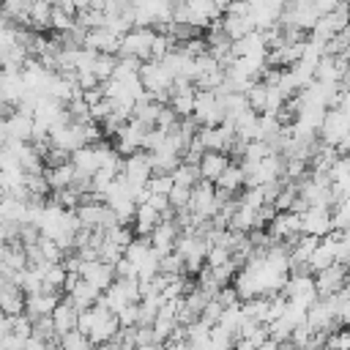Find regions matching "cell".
Masks as SVG:
<instances>
[{"mask_svg": "<svg viewBox=\"0 0 350 350\" xmlns=\"http://www.w3.org/2000/svg\"><path fill=\"white\" fill-rule=\"evenodd\" d=\"M170 208L172 211H186L189 208V202H191V186H180V183H175L172 189H170Z\"/></svg>", "mask_w": 350, "mask_h": 350, "instance_id": "obj_30", "label": "cell"}, {"mask_svg": "<svg viewBox=\"0 0 350 350\" xmlns=\"http://www.w3.org/2000/svg\"><path fill=\"white\" fill-rule=\"evenodd\" d=\"M109 208H112L118 224H129V227L134 224V216H137V202H134V197H120V200L109 202Z\"/></svg>", "mask_w": 350, "mask_h": 350, "instance_id": "obj_25", "label": "cell"}, {"mask_svg": "<svg viewBox=\"0 0 350 350\" xmlns=\"http://www.w3.org/2000/svg\"><path fill=\"white\" fill-rule=\"evenodd\" d=\"M243 96H246V104L257 112V115H262L265 112V98H268V85L262 82V79H257V82H252L246 90H243Z\"/></svg>", "mask_w": 350, "mask_h": 350, "instance_id": "obj_24", "label": "cell"}, {"mask_svg": "<svg viewBox=\"0 0 350 350\" xmlns=\"http://www.w3.org/2000/svg\"><path fill=\"white\" fill-rule=\"evenodd\" d=\"M216 189L219 191H224V194H230V197H238L243 189H246V175H243V170H241V164H230L219 178H216Z\"/></svg>", "mask_w": 350, "mask_h": 350, "instance_id": "obj_16", "label": "cell"}, {"mask_svg": "<svg viewBox=\"0 0 350 350\" xmlns=\"http://www.w3.org/2000/svg\"><path fill=\"white\" fill-rule=\"evenodd\" d=\"M8 331H11V320H8V314H3V312H0V336H3V334H8Z\"/></svg>", "mask_w": 350, "mask_h": 350, "instance_id": "obj_40", "label": "cell"}, {"mask_svg": "<svg viewBox=\"0 0 350 350\" xmlns=\"http://www.w3.org/2000/svg\"><path fill=\"white\" fill-rule=\"evenodd\" d=\"M320 8L317 0H287L282 16H279V27L282 30H298V33H309L317 19H320Z\"/></svg>", "mask_w": 350, "mask_h": 350, "instance_id": "obj_1", "label": "cell"}, {"mask_svg": "<svg viewBox=\"0 0 350 350\" xmlns=\"http://www.w3.org/2000/svg\"><path fill=\"white\" fill-rule=\"evenodd\" d=\"M5 126H8V139H22V142H30L33 137V115H25L19 109H14L8 118H5Z\"/></svg>", "mask_w": 350, "mask_h": 350, "instance_id": "obj_18", "label": "cell"}, {"mask_svg": "<svg viewBox=\"0 0 350 350\" xmlns=\"http://www.w3.org/2000/svg\"><path fill=\"white\" fill-rule=\"evenodd\" d=\"M172 180L180 183V186H194L200 180V167L197 164H189V161H180L172 170Z\"/></svg>", "mask_w": 350, "mask_h": 350, "instance_id": "obj_29", "label": "cell"}, {"mask_svg": "<svg viewBox=\"0 0 350 350\" xmlns=\"http://www.w3.org/2000/svg\"><path fill=\"white\" fill-rule=\"evenodd\" d=\"M323 350H350V325H342V328H334L325 339V347Z\"/></svg>", "mask_w": 350, "mask_h": 350, "instance_id": "obj_31", "label": "cell"}, {"mask_svg": "<svg viewBox=\"0 0 350 350\" xmlns=\"http://www.w3.org/2000/svg\"><path fill=\"white\" fill-rule=\"evenodd\" d=\"M159 30L156 27H131L120 38L118 57H137V60H150L153 57V41Z\"/></svg>", "mask_w": 350, "mask_h": 350, "instance_id": "obj_2", "label": "cell"}, {"mask_svg": "<svg viewBox=\"0 0 350 350\" xmlns=\"http://www.w3.org/2000/svg\"><path fill=\"white\" fill-rule=\"evenodd\" d=\"M30 3L33 0H0L5 19L11 25H22V27L30 22Z\"/></svg>", "mask_w": 350, "mask_h": 350, "instance_id": "obj_21", "label": "cell"}, {"mask_svg": "<svg viewBox=\"0 0 350 350\" xmlns=\"http://www.w3.org/2000/svg\"><path fill=\"white\" fill-rule=\"evenodd\" d=\"M161 221V213L156 211V208H150L148 202H139L137 205V216H134V235H148L150 238V232H153V227Z\"/></svg>", "mask_w": 350, "mask_h": 350, "instance_id": "obj_20", "label": "cell"}, {"mask_svg": "<svg viewBox=\"0 0 350 350\" xmlns=\"http://www.w3.org/2000/svg\"><path fill=\"white\" fill-rule=\"evenodd\" d=\"M265 230H268V235H271L276 243H293V241L304 232V227H301V213H295V211H279V213L271 219V224H268Z\"/></svg>", "mask_w": 350, "mask_h": 350, "instance_id": "obj_5", "label": "cell"}, {"mask_svg": "<svg viewBox=\"0 0 350 350\" xmlns=\"http://www.w3.org/2000/svg\"><path fill=\"white\" fill-rule=\"evenodd\" d=\"M172 216H175V211L164 213L161 221H159V224L153 227V232H150V243H153V249H156L159 254L172 252V249H175V241H178V235H180V224H178V219H172Z\"/></svg>", "mask_w": 350, "mask_h": 350, "instance_id": "obj_8", "label": "cell"}, {"mask_svg": "<svg viewBox=\"0 0 350 350\" xmlns=\"http://www.w3.org/2000/svg\"><path fill=\"white\" fill-rule=\"evenodd\" d=\"M41 156H44V164H46V167H63V164L71 161V153H68L66 148H57V145H49Z\"/></svg>", "mask_w": 350, "mask_h": 350, "instance_id": "obj_33", "label": "cell"}, {"mask_svg": "<svg viewBox=\"0 0 350 350\" xmlns=\"http://www.w3.org/2000/svg\"><path fill=\"white\" fill-rule=\"evenodd\" d=\"M66 295L71 298V304H74V306H77L79 312L101 301V290H98L96 284H90L88 279H82V276H79V279H77V282L71 284V290H68Z\"/></svg>", "mask_w": 350, "mask_h": 350, "instance_id": "obj_15", "label": "cell"}, {"mask_svg": "<svg viewBox=\"0 0 350 350\" xmlns=\"http://www.w3.org/2000/svg\"><path fill=\"white\" fill-rule=\"evenodd\" d=\"M52 325H55V331H57V336H63L66 331H71V328H77V323H79V309L71 304V298L68 295H63L60 298V304L52 309Z\"/></svg>", "mask_w": 350, "mask_h": 350, "instance_id": "obj_13", "label": "cell"}, {"mask_svg": "<svg viewBox=\"0 0 350 350\" xmlns=\"http://www.w3.org/2000/svg\"><path fill=\"white\" fill-rule=\"evenodd\" d=\"M317 134H320L323 145L336 148L342 139H347V137H350V118H347L342 109H336V107H334V109H328V112H325V118H323V123H320Z\"/></svg>", "mask_w": 350, "mask_h": 350, "instance_id": "obj_4", "label": "cell"}, {"mask_svg": "<svg viewBox=\"0 0 350 350\" xmlns=\"http://www.w3.org/2000/svg\"><path fill=\"white\" fill-rule=\"evenodd\" d=\"M44 172H46L49 189H52V191H60V189H68V186H71L77 170H74V164L68 161V164H63V167H46Z\"/></svg>", "mask_w": 350, "mask_h": 350, "instance_id": "obj_22", "label": "cell"}, {"mask_svg": "<svg viewBox=\"0 0 350 350\" xmlns=\"http://www.w3.org/2000/svg\"><path fill=\"white\" fill-rule=\"evenodd\" d=\"M3 282H5V276H3V273H0V287H3Z\"/></svg>", "mask_w": 350, "mask_h": 350, "instance_id": "obj_42", "label": "cell"}, {"mask_svg": "<svg viewBox=\"0 0 350 350\" xmlns=\"http://www.w3.org/2000/svg\"><path fill=\"white\" fill-rule=\"evenodd\" d=\"M52 11H55V0H33L30 3V27L44 33L52 27Z\"/></svg>", "mask_w": 350, "mask_h": 350, "instance_id": "obj_19", "label": "cell"}, {"mask_svg": "<svg viewBox=\"0 0 350 350\" xmlns=\"http://www.w3.org/2000/svg\"><path fill=\"white\" fill-rule=\"evenodd\" d=\"M115 66H118V55H104V52H98L96 60H93V74L98 77V82H104V79H109V77L115 74Z\"/></svg>", "mask_w": 350, "mask_h": 350, "instance_id": "obj_28", "label": "cell"}, {"mask_svg": "<svg viewBox=\"0 0 350 350\" xmlns=\"http://www.w3.org/2000/svg\"><path fill=\"white\" fill-rule=\"evenodd\" d=\"M57 345H60V350H90V347H93L90 336L82 334L79 328H71V331H66L63 336H57Z\"/></svg>", "mask_w": 350, "mask_h": 350, "instance_id": "obj_26", "label": "cell"}, {"mask_svg": "<svg viewBox=\"0 0 350 350\" xmlns=\"http://www.w3.org/2000/svg\"><path fill=\"white\" fill-rule=\"evenodd\" d=\"M123 252H126V249H123L120 243H115V241H109V238L104 235V241H101V246H98V260H104V262H112V265H115V262L123 257Z\"/></svg>", "mask_w": 350, "mask_h": 350, "instance_id": "obj_32", "label": "cell"}, {"mask_svg": "<svg viewBox=\"0 0 350 350\" xmlns=\"http://www.w3.org/2000/svg\"><path fill=\"white\" fill-rule=\"evenodd\" d=\"M347 276H350V268H347V265H342V262H331L328 268L317 271V273H314L317 295L323 298V295H334V293H339Z\"/></svg>", "mask_w": 350, "mask_h": 350, "instance_id": "obj_9", "label": "cell"}, {"mask_svg": "<svg viewBox=\"0 0 350 350\" xmlns=\"http://www.w3.org/2000/svg\"><path fill=\"white\" fill-rule=\"evenodd\" d=\"M120 38H123L120 33H115L107 25H101V27H90L85 33V46L88 49H96V52H104V55H118Z\"/></svg>", "mask_w": 350, "mask_h": 350, "instance_id": "obj_10", "label": "cell"}, {"mask_svg": "<svg viewBox=\"0 0 350 350\" xmlns=\"http://www.w3.org/2000/svg\"><path fill=\"white\" fill-rule=\"evenodd\" d=\"M145 134H148V126L131 118V120H126V123L120 126V131L112 137V148H115L120 156H129V153H134V150H142Z\"/></svg>", "mask_w": 350, "mask_h": 350, "instance_id": "obj_6", "label": "cell"}, {"mask_svg": "<svg viewBox=\"0 0 350 350\" xmlns=\"http://www.w3.org/2000/svg\"><path fill=\"white\" fill-rule=\"evenodd\" d=\"M172 186H175V180H172V175H167V172H153L150 180H148V191H150V194H170Z\"/></svg>", "mask_w": 350, "mask_h": 350, "instance_id": "obj_34", "label": "cell"}, {"mask_svg": "<svg viewBox=\"0 0 350 350\" xmlns=\"http://www.w3.org/2000/svg\"><path fill=\"white\" fill-rule=\"evenodd\" d=\"M342 3H350V0H317V8H320V14H328V11L339 8Z\"/></svg>", "mask_w": 350, "mask_h": 350, "instance_id": "obj_39", "label": "cell"}, {"mask_svg": "<svg viewBox=\"0 0 350 350\" xmlns=\"http://www.w3.org/2000/svg\"><path fill=\"white\" fill-rule=\"evenodd\" d=\"M118 320H120V328H134V325H139V301L126 304V306L118 312Z\"/></svg>", "mask_w": 350, "mask_h": 350, "instance_id": "obj_35", "label": "cell"}, {"mask_svg": "<svg viewBox=\"0 0 350 350\" xmlns=\"http://www.w3.org/2000/svg\"><path fill=\"white\" fill-rule=\"evenodd\" d=\"M194 120L200 126H221L227 120L224 101L216 90H197L194 98Z\"/></svg>", "mask_w": 350, "mask_h": 350, "instance_id": "obj_3", "label": "cell"}, {"mask_svg": "<svg viewBox=\"0 0 350 350\" xmlns=\"http://www.w3.org/2000/svg\"><path fill=\"white\" fill-rule=\"evenodd\" d=\"M230 164H232L230 153H224V150H205L202 159H200V164H197V167H200V178L216 183V178H219Z\"/></svg>", "mask_w": 350, "mask_h": 350, "instance_id": "obj_12", "label": "cell"}, {"mask_svg": "<svg viewBox=\"0 0 350 350\" xmlns=\"http://www.w3.org/2000/svg\"><path fill=\"white\" fill-rule=\"evenodd\" d=\"M301 227H304L306 235H314V238H323V235L334 232V208H328V205H309L301 213Z\"/></svg>", "mask_w": 350, "mask_h": 350, "instance_id": "obj_7", "label": "cell"}, {"mask_svg": "<svg viewBox=\"0 0 350 350\" xmlns=\"http://www.w3.org/2000/svg\"><path fill=\"white\" fill-rule=\"evenodd\" d=\"M221 27H224V33L232 41H238V38L249 36L252 30H257L254 27V19H252V11L249 14H221Z\"/></svg>", "mask_w": 350, "mask_h": 350, "instance_id": "obj_17", "label": "cell"}, {"mask_svg": "<svg viewBox=\"0 0 350 350\" xmlns=\"http://www.w3.org/2000/svg\"><path fill=\"white\" fill-rule=\"evenodd\" d=\"M0 345H3V350H22V347H25V336L8 331V334L0 336Z\"/></svg>", "mask_w": 350, "mask_h": 350, "instance_id": "obj_38", "label": "cell"}, {"mask_svg": "<svg viewBox=\"0 0 350 350\" xmlns=\"http://www.w3.org/2000/svg\"><path fill=\"white\" fill-rule=\"evenodd\" d=\"M71 164H74V170H79V172H85V175H93V172L98 170L96 148H93V145H85V148L74 150V153H71Z\"/></svg>", "mask_w": 350, "mask_h": 350, "instance_id": "obj_23", "label": "cell"}, {"mask_svg": "<svg viewBox=\"0 0 350 350\" xmlns=\"http://www.w3.org/2000/svg\"><path fill=\"white\" fill-rule=\"evenodd\" d=\"M82 279H88L90 284H96L101 293L115 282V265L112 262H104V260H85L82 262V271H79Z\"/></svg>", "mask_w": 350, "mask_h": 350, "instance_id": "obj_11", "label": "cell"}, {"mask_svg": "<svg viewBox=\"0 0 350 350\" xmlns=\"http://www.w3.org/2000/svg\"><path fill=\"white\" fill-rule=\"evenodd\" d=\"M232 347H235V334L227 325L216 323L211 328V350H232Z\"/></svg>", "mask_w": 350, "mask_h": 350, "instance_id": "obj_27", "label": "cell"}, {"mask_svg": "<svg viewBox=\"0 0 350 350\" xmlns=\"http://www.w3.org/2000/svg\"><path fill=\"white\" fill-rule=\"evenodd\" d=\"M25 298H27L25 290L19 284H14L11 279H5L3 287H0V312L8 314V317L22 314L25 312Z\"/></svg>", "mask_w": 350, "mask_h": 350, "instance_id": "obj_14", "label": "cell"}, {"mask_svg": "<svg viewBox=\"0 0 350 350\" xmlns=\"http://www.w3.org/2000/svg\"><path fill=\"white\" fill-rule=\"evenodd\" d=\"M5 25H11V22L5 19V14H3V5H0V27H5Z\"/></svg>", "mask_w": 350, "mask_h": 350, "instance_id": "obj_41", "label": "cell"}, {"mask_svg": "<svg viewBox=\"0 0 350 350\" xmlns=\"http://www.w3.org/2000/svg\"><path fill=\"white\" fill-rule=\"evenodd\" d=\"M216 301H219L221 306H232V304H241V295H238V290H235L232 284H224V287L216 293Z\"/></svg>", "mask_w": 350, "mask_h": 350, "instance_id": "obj_37", "label": "cell"}, {"mask_svg": "<svg viewBox=\"0 0 350 350\" xmlns=\"http://www.w3.org/2000/svg\"><path fill=\"white\" fill-rule=\"evenodd\" d=\"M221 312H224V306H221L216 298H211V301L205 304V309L200 312V320H202L205 325H211V328H213V325L221 320Z\"/></svg>", "mask_w": 350, "mask_h": 350, "instance_id": "obj_36", "label": "cell"}]
</instances>
